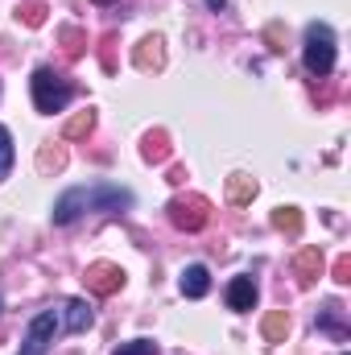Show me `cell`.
Segmentation results:
<instances>
[{"mask_svg":"<svg viewBox=\"0 0 351 355\" xmlns=\"http://www.w3.org/2000/svg\"><path fill=\"white\" fill-rule=\"evenodd\" d=\"M29 87H33V103H37V112H46V116L62 112V107L71 103V95H75V87H71L62 75H54L50 67H37L33 79H29Z\"/></svg>","mask_w":351,"mask_h":355,"instance_id":"6da1fadb","label":"cell"},{"mask_svg":"<svg viewBox=\"0 0 351 355\" xmlns=\"http://www.w3.org/2000/svg\"><path fill=\"white\" fill-rule=\"evenodd\" d=\"M302 58H306V71L318 75V79L335 71V33H331V25H323V21L306 25V50H302Z\"/></svg>","mask_w":351,"mask_h":355,"instance_id":"7a4b0ae2","label":"cell"},{"mask_svg":"<svg viewBox=\"0 0 351 355\" xmlns=\"http://www.w3.org/2000/svg\"><path fill=\"white\" fill-rule=\"evenodd\" d=\"M166 211H170V223L178 232H203L211 223V202L203 194H178Z\"/></svg>","mask_w":351,"mask_h":355,"instance_id":"3957f363","label":"cell"},{"mask_svg":"<svg viewBox=\"0 0 351 355\" xmlns=\"http://www.w3.org/2000/svg\"><path fill=\"white\" fill-rule=\"evenodd\" d=\"M54 331H58V310H42L29 331H25V343H21V355H46L50 343H54Z\"/></svg>","mask_w":351,"mask_h":355,"instance_id":"277c9868","label":"cell"},{"mask_svg":"<svg viewBox=\"0 0 351 355\" xmlns=\"http://www.w3.org/2000/svg\"><path fill=\"white\" fill-rule=\"evenodd\" d=\"M83 281H87L91 293L112 297V293H120V289H124V268H120V265H108V261H95V265H87Z\"/></svg>","mask_w":351,"mask_h":355,"instance_id":"5b68a950","label":"cell"},{"mask_svg":"<svg viewBox=\"0 0 351 355\" xmlns=\"http://www.w3.org/2000/svg\"><path fill=\"white\" fill-rule=\"evenodd\" d=\"M132 62H137V71H162L166 67V42L157 37V33H149V37H141L137 42V50H132Z\"/></svg>","mask_w":351,"mask_h":355,"instance_id":"8992f818","label":"cell"},{"mask_svg":"<svg viewBox=\"0 0 351 355\" xmlns=\"http://www.w3.org/2000/svg\"><path fill=\"white\" fill-rule=\"evenodd\" d=\"M323 268H327L323 248H302V252L293 257V277H298V285H302V289H310V285L323 277Z\"/></svg>","mask_w":351,"mask_h":355,"instance_id":"52a82bcc","label":"cell"},{"mask_svg":"<svg viewBox=\"0 0 351 355\" xmlns=\"http://www.w3.org/2000/svg\"><path fill=\"white\" fill-rule=\"evenodd\" d=\"M87 211V186H75V190H67L58 202H54V223H75L79 215Z\"/></svg>","mask_w":351,"mask_h":355,"instance_id":"ba28073f","label":"cell"},{"mask_svg":"<svg viewBox=\"0 0 351 355\" xmlns=\"http://www.w3.org/2000/svg\"><path fill=\"white\" fill-rule=\"evenodd\" d=\"M62 322H67V331H71V335H83V331H91L95 314H91V306H87V302L71 297V302H62Z\"/></svg>","mask_w":351,"mask_h":355,"instance_id":"9c48e42d","label":"cell"},{"mask_svg":"<svg viewBox=\"0 0 351 355\" xmlns=\"http://www.w3.org/2000/svg\"><path fill=\"white\" fill-rule=\"evenodd\" d=\"M228 306L240 310V314L252 310V306H257V281H252V277H236V281L228 285Z\"/></svg>","mask_w":351,"mask_h":355,"instance_id":"30bf717a","label":"cell"},{"mask_svg":"<svg viewBox=\"0 0 351 355\" xmlns=\"http://www.w3.org/2000/svg\"><path fill=\"white\" fill-rule=\"evenodd\" d=\"M141 157H145V162H153V166H162V162L170 157V132H166V128H153V132H145Z\"/></svg>","mask_w":351,"mask_h":355,"instance_id":"8fae6325","label":"cell"},{"mask_svg":"<svg viewBox=\"0 0 351 355\" xmlns=\"http://www.w3.org/2000/svg\"><path fill=\"white\" fill-rule=\"evenodd\" d=\"M207 289H211V272L203 265H190L182 268V293L186 297H207Z\"/></svg>","mask_w":351,"mask_h":355,"instance_id":"7c38bea8","label":"cell"},{"mask_svg":"<svg viewBox=\"0 0 351 355\" xmlns=\"http://www.w3.org/2000/svg\"><path fill=\"white\" fill-rule=\"evenodd\" d=\"M261 335L268 343H285V335H289V314L285 310H268L261 322Z\"/></svg>","mask_w":351,"mask_h":355,"instance_id":"4fadbf2b","label":"cell"},{"mask_svg":"<svg viewBox=\"0 0 351 355\" xmlns=\"http://www.w3.org/2000/svg\"><path fill=\"white\" fill-rule=\"evenodd\" d=\"M228 198H232L236 207L252 202V198H257V178H248V174H232V178H228Z\"/></svg>","mask_w":351,"mask_h":355,"instance_id":"5bb4252c","label":"cell"},{"mask_svg":"<svg viewBox=\"0 0 351 355\" xmlns=\"http://www.w3.org/2000/svg\"><path fill=\"white\" fill-rule=\"evenodd\" d=\"M58 42H62V54L67 58H83V50H87V33L79 25H62L58 29Z\"/></svg>","mask_w":351,"mask_h":355,"instance_id":"9a60e30c","label":"cell"},{"mask_svg":"<svg viewBox=\"0 0 351 355\" xmlns=\"http://www.w3.org/2000/svg\"><path fill=\"white\" fill-rule=\"evenodd\" d=\"M91 128H95V112L87 107V112H75V116L62 124V137H67V141H83Z\"/></svg>","mask_w":351,"mask_h":355,"instance_id":"2e32d148","label":"cell"},{"mask_svg":"<svg viewBox=\"0 0 351 355\" xmlns=\"http://www.w3.org/2000/svg\"><path fill=\"white\" fill-rule=\"evenodd\" d=\"M273 227L285 232V236H298V232H302V211H298V207H277V211H273Z\"/></svg>","mask_w":351,"mask_h":355,"instance_id":"e0dca14e","label":"cell"},{"mask_svg":"<svg viewBox=\"0 0 351 355\" xmlns=\"http://www.w3.org/2000/svg\"><path fill=\"white\" fill-rule=\"evenodd\" d=\"M46 12H50V8H46L42 0H25V4L17 8V17H21V21H25L29 29H37V25H46Z\"/></svg>","mask_w":351,"mask_h":355,"instance_id":"ac0fdd59","label":"cell"},{"mask_svg":"<svg viewBox=\"0 0 351 355\" xmlns=\"http://www.w3.org/2000/svg\"><path fill=\"white\" fill-rule=\"evenodd\" d=\"M12 157H17V153H12V137H8V128L0 124V182L12 170Z\"/></svg>","mask_w":351,"mask_h":355,"instance_id":"d6986e66","label":"cell"},{"mask_svg":"<svg viewBox=\"0 0 351 355\" xmlns=\"http://www.w3.org/2000/svg\"><path fill=\"white\" fill-rule=\"evenodd\" d=\"M116 355H157V343L153 339H132V343H124Z\"/></svg>","mask_w":351,"mask_h":355,"instance_id":"ffe728a7","label":"cell"},{"mask_svg":"<svg viewBox=\"0 0 351 355\" xmlns=\"http://www.w3.org/2000/svg\"><path fill=\"white\" fill-rule=\"evenodd\" d=\"M37 166H42V170H62V166H67V153H62V149H54V153H50V149H42Z\"/></svg>","mask_w":351,"mask_h":355,"instance_id":"44dd1931","label":"cell"},{"mask_svg":"<svg viewBox=\"0 0 351 355\" xmlns=\"http://www.w3.org/2000/svg\"><path fill=\"white\" fill-rule=\"evenodd\" d=\"M112 46H116V33H108V37H103V50H99V58H103V71H116V58H112Z\"/></svg>","mask_w":351,"mask_h":355,"instance_id":"7402d4cb","label":"cell"},{"mask_svg":"<svg viewBox=\"0 0 351 355\" xmlns=\"http://www.w3.org/2000/svg\"><path fill=\"white\" fill-rule=\"evenodd\" d=\"M335 281H339V285L351 281V257H339V261H335Z\"/></svg>","mask_w":351,"mask_h":355,"instance_id":"603a6c76","label":"cell"},{"mask_svg":"<svg viewBox=\"0 0 351 355\" xmlns=\"http://www.w3.org/2000/svg\"><path fill=\"white\" fill-rule=\"evenodd\" d=\"M207 4H211V8H215V12H219V8H223V4H228V0H207Z\"/></svg>","mask_w":351,"mask_h":355,"instance_id":"cb8c5ba5","label":"cell"},{"mask_svg":"<svg viewBox=\"0 0 351 355\" xmlns=\"http://www.w3.org/2000/svg\"><path fill=\"white\" fill-rule=\"evenodd\" d=\"M95 4H112V0H95Z\"/></svg>","mask_w":351,"mask_h":355,"instance_id":"d4e9b609","label":"cell"},{"mask_svg":"<svg viewBox=\"0 0 351 355\" xmlns=\"http://www.w3.org/2000/svg\"><path fill=\"white\" fill-rule=\"evenodd\" d=\"M343 355H348V352H343Z\"/></svg>","mask_w":351,"mask_h":355,"instance_id":"484cf974","label":"cell"}]
</instances>
